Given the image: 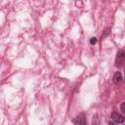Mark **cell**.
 <instances>
[{
  "label": "cell",
  "mask_w": 125,
  "mask_h": 125,
  "mask_svg": "<svg viewBox=\"0 0 125 125\" xmlns=\"http://www.w3.org/2000/svg\"><path fill=\"white\" fill-rule=\"evenodd\" d=\"M122 80V74L119 72V71H116L113 75V78H112V81L114 84H118L120 81Z\"/></svg>",
  "instance_id": "277c9868"
},
{
  "label": "cell",
  "mask_w": 125,
  "mask_h": 125,
  "mask_svg": "<svg viewBox=\"0 0 125 125\" xmlns=\"http://www.w3.org/2000/svg\"><path fill=\"white\" fill-rule=\"evenodd\" d=\"M110 117H111V119H112L115 123H123L124 120H125V117H124L122 114H120V113H118V112H115V111L111 113Z\"/></svg>",
  "instance_id": "3957f363"
},
{
  "label": "cell",
  "mask_w": 125,
  "mask_h": 125,
  "mask_svg": "<svg viewBox=\"0 0 125 125\" xmlns=\"http://www.w3.org/2000/svg\"><path fill=\"white\" fill-rule=\"evenodd\" d=\"M124 125H125V124H124Z\"/></svg>",
  "instance_id": "9c48e42d"
},
{
  "label": "cell",
  "mask_w": 125,
  "mask_h": 125,
  "mask_svg": "<svg viewBox=\"0 0 125 125\" xmlns=\"http://www.w3.org/2000/svg\"><path fill=\"white\" fill-rule=\"evenodd\" d=\"M125 62V51L123 50H119L116 54V58H115V66L120 67L122 66V64Z\"/></svg>",
  "instance_id": "6da1fadb"
},
{
  "label": "cell",
  "mask_w": 125,
  "mask_h": 125,
  "mask_svg": "<svg viewBox=\"0 0 125 125\" xmlns=\"http://www.w3.org/2000/svg\"><path fill=\"white\" fill-rule=\"evenodd\" d=\"M90 43H91L92 45L96 44V43H97V38H96V37H92V38L90 39Z\"/></svg>",
  "instance_id": "8992f818"
},
{
  "label": "cell",
  "mask_w": 125,
  "mask_h": 125,
  "mask_svg": "<svg viewBox=\"0 0 125 125\" xmlns=\"http://www.w3.org/2000/svg\"><path fill=\"white\" fill-rule=\"evenodd\" d=\"M72 122L74 125H86V114L84 112L80 113L72 120Z\"/></svg>",
  "instance_id": "7a4b0ae2"
},
{
  "label": "cell",
  "mask_w": 125,
  "mask_h": 125,
  "mask_svg": "<svg viewBox=\"0 0 125 125\" xmlns=\"http://www.w3.org/2000/svg\"><path fill=\"white\" fill-rule=\"evenodd\" d=\"M110 32V29L109 28H106V29H104V33H103V36L104 37V36H106L108 33Z\"/></svg>",
  "instance_id": "52a82bcc"
},
{
  "label": "cell",
  "mask_w": 125,
  "mask_h": 125,
  "mask_svg": "<svg viewBox=\"0 0 125 125\" xmlns=\"http://www.w3.org/2000/svg\"><path fill=\"white\" fill-rule=\"evenodd\" d=\"M124 76H125V71H124Z\"/></svg>",
  "instance_id": "ba28073f"
},
{
  "label": "cell",
  "mask_w": 125,
  "mask_h": 125,
  "mask_svg": "<svg viewBox=\"0 0 125 125\" xmlns=\"http://www.w3.org/2000/svg\"><path fill=\"white\" fill-rule=\"evenodd\" d=\"M120 109H121V111L123 112V114L125 115V102L120 104Z\"/></svg>",
  "instance_id": "5b68a950"
}]
</instances>
